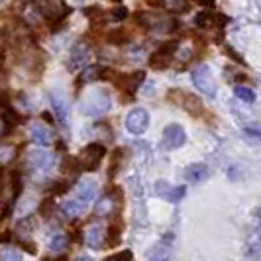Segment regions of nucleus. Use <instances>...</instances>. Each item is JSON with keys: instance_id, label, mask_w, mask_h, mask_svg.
I'll list each match as a JSON object with an SVG mask.
<instances>
[{"instance_id": "obj_1", "label": "nucleus", "mask_w": 261, "mask_h": 261, "mask_svg": "<svg viewBox=\"0 0 261 261\" xmlns=\"http://www.w3.org/2000/svg\"><path fill=\"white\" fill-rule=\"evenodd\" d=\"M22 193V179L18 173L8 175L4 167H0V206L6 212H10L16 198Z\"/></svg>"}, {"instance_id": "obj_2", "label": "nucleus", "mask_w": 261, "mask_h": 261, "mask_svg": "<svg viewBox=\"0 0 261 261\" xmlns=\"http://www.w3.org/2000/svg\"><path fill=\"white\" fill-rule=\"evenodd\" d=\"M112 106V98L106 89H91L85 94L83 102H81V112L85 116H102L110 110Z\"/></svg>"}, {"instance_id": "obj_3", "label": "nucleus", "mask_w": 261, "mask_h": 261, "mask_svg": "<svg viewBox=\"0 0 261 261\" xmlns=\"http://www.w3.org/2000/svg\"><path fill=\"white\" fill-rule=\"evenodd\" d=\"M136 20L140 26H144L149 32H159V34H169L177 28V22L173 18H167L157 12H140L136 14Z\"/></svg>"}, {"instance_id": "obj_4", "label": "nucleus", "mask_w": 261, "mask_h": 261, "mask_svg": "<svg viewBox=\"0 0 261 261\" xmlns=\"http://www.w3.org/2000/svg\"><path fill=\"white\" fill-rule=\"evenodd\" d=\"M167 96H169L171 102L181 106L185 112H189L191 116H200L204 112V105L196 94H191V92L181 91V89H173V91H169Z\"/></svg>"}, {"instance_id": "obj_5", "label": "nucleus", "mask_w": 261, "mask_h": 261, "mask_svg": "<svg viewBox=\"0 0 261 261\" xmlns=\"http://www.w3.org/2000/svg\"><path fill=\"white\" fill-rule=\"evenodd\" d=\"M105 155L106 147L102 144H89L77 157L81 171H96L100 167V161L105 159Z\"/></svg>"}, {"instance_id": "obj_6", "label": "nucleus", "mask_w": 261, "mask_h": 261, "mask_svg": "<svg viewBox=\"0 0 261 261\" xmlns=\"http://www.w3.org/2000/svg\"><path fill=\"white\" fill-rule=\"evenodd\" d=\"M39 12L47 22H59L71 14L65 0H39Z\"/></svg>"}, {"instance_id": "obj_7", "label": "nucleus", "mask_w": 261, "mask_h": 261, "mask_svg": "<svg viewBox=\"0 0 261 261\" xmlns=\"http://www.w3.org/2000/svg\"><path fill=\"white\" fill-rule=\"evenodd\" d=\"M193 83L198 91L206 96H216V81L208 65H198L193 71Z\"/></svg>"}, {"instance_id": "obj_8", "label": "nucleus", "mask_w": 261, "mask_h": 261, "mask_svg": "<svg viewBox=\"0 0 261 261\" xmlns=\"http://www.w3.org/2000/svg\"><path fill=\"white\" fill-rule=\"evenodd\" d=\"M55 163V155L47 149H36V151H30L26 157V165L36 173H45L49 171Z\"/></svg>"}, {"instance_id": "obj_9", "label": "nucleus", "mask_w": 261, "mask_h": 261, "mask_svg": "<svg viewBox=\"0 0 261 261\" xmlns=\"http://www.w3.org/2000/svg\"><path fill=\"white\" fill-rule=\"evenodd\" d=\"M149 126V114L145 108H134L130 114L126 116V130L134 136H142Z\"/></svg>"}, {"instance_id": "obj_10", "label": "nucleus", "mask_w": 261, "mask_h": 261, "mask_svg": "<svg viewBox=\"0 0 261 261\" xmlns=\"http://www.w3.org/2000/svg\"><path fill=\"white\" fill-rule=\"evenodd\" d=\"M177 47H179V41H171L169 45H163L161 49L151 53V57H149L151 69H155V71L167 69L171 65V61H173V53L177 51Z\"/></svg>"}, {"instance_id": "obj_11", "label": "nucleus", "mask_w": 261, "mask_h": 261, "mask_svg": "<svg viewBox=\"0 0 261 261\" xmlns=\"http://www.w3.org/2000/svg\"><path fill=\"white\" fill-rule=\"evenodd\" d=\"M185 142H187V134H185L183 126L169 124L163 130V140H161L163 149H179L181 145H185Z\"/></svg>"}, {"instance_id": "obj_12", "label": "nucleus", "mask_w": 261, "mask_h": 261, "mask_svg": "<svg viewBox=\"0 0 261 261\" xmlns=\"http://www.w3.org/2000/svg\"><path fill=\"white\" fill-rule=\"evenodd\" d=\"M230 22V18L228 16H224V14H218V12H212V10H206V12H198L195 18V24L198 28H202V30H220L224 28L226 24Z\"/></svg>"}, {"instance_id": "obj_13", "label": "nucleus", "mask_w": 261, "mask_h": 261, "mask_svg": "<svg viewBox=\"0 0 261 261\" xmlns=\"http://www.w3.org/2000/svg\"><path fill=\"white\" fill-rule=\"evenodd\" d=\"M96 195H98V185H96V181H92V179H83L77 185V189H75V200L81 202V204H85V206L91 200H94Z\"/></svg>"}, {"instance_id": "obj_14", "label": "nucleus", "mask_w": 261, "mask_h": 261, "mask_svg": "<svg viewBox=\"0 0 261 261\" xmlns=\"http://www.w3.org/2000/svg\"><path fill=\"white\" fill-rule=\"evenodd\" d=\"M89 57H91V47H89L85 41L75 43L73 49H71V57H69V69L75 71V69L85 67L87 61H89Z\"/></svg>"}, {"instance_id": "obj_15", "label": "nucleus", "mask_w": 261, "mask_h": 261, "mask_svg": "<svg viewBox=\"0 0 261 261\" xmlns=\"http://www.w3.org/2000/svg\"><path fill=\"white\" fill-rule=\"evenodd\" d=\"M145 79V73L144 71H134L130 75H124V73H120V77H118L116 85L122 89V91H126L128 94H134V92L138 91L140 87H142V83H144Z\"/></svg>"}, {"instance_id": "obj_16", "label": "nucleus", "mask_w": 261, "mask_h": 261, "mask_svg": "<svg viewBox=\"0 0 261 261\" xmlns=\"http://www.w3.org/2000/svg\"><path fill=\"white\" fill-rule=\"evenodd\" d=\"M105 236H106V228L102 224H91L87 228V234H85V244L92 249H102V246H105Z\"/></svg>"}, {"instance_id": "obj_17", "label": "nucleus", "mask_w": 261, "mask_h": 261, "mask_svg": "<svg viewBox=\"0 0 261 261\" xmlns=\"http://www.w3.org/2000/svg\"><path fill=\"white\" fill-rule=\"evenodd\" d=\"M155 193L161 198H165V200H169V202H179L185 195H187V189L185 187H171L167 185L165 181H159L155 185Z\"/></svg>"}, {"instance_id": "obj_18", "label": "nucleus", "mask_w": 261, "mask_h": 261, "mask_svg": "<svg viewBox=\"0 0 261 261\" xmlns=\"http://www.w3.org/2000/svg\"><path fill=\"white\" fill-rule=\"evenodd\" d=\"M49 100H51V106H53V110H55V114H57V118H59V122H61V124H67L69 112H71L67 98L61 92L53 91V92H49Z\"/></svg>"}, {"instance_id": "obj_19", "label": "nucleus", "mask_w": 261, "mask_h": 261, "mask_svg": "<svg viewBox=\"0 0 261 261\" xmlns=\"http://www.w3.org/2000/svg\"><path fill=\"white\" fill-rule=\"evenodd\" d=\"M30 140H32L34 144L45 147V145L51 144V130H49L47 126H43L41 122H36V124H32V128H30Z\"/></svg>"}, {"instance_id": "obj_20", "label": "nucleus", "mask_w": 261, "mask_h": 261, "mask_svg": "<svg viewBox=\"0 0 261 261\" xmlns=\"http://www.w3.org/2000/svg\"><path fill=\"white\" fill-rule=\"evenodd\" d=\"M185 179L189 181V183H202V181H206L208 179V167L204 165V163H195V165H189L187 169H185Z\"/></svg>"}, {"instance_id": "obj_21", "label": "nucleus", "mask_w": 261, "mask_h": 261, "mask_svg": "<svg viewBox=\"0 0 261 261\" xmlns=\"http://www.w3.org/2000/svg\"><path fill=\"white\" fill-rule=\"evenodd\" d=\"M171 244L167 242H157L153 248L147 249L145 259L147 261H169L171 259Z\"/></svg>"}, {"instance_id": "obj_22", "label": "nucleus", "mask_w": 261, "mask_h": 261, "mask_svg": "<svg viewBox=\"0 0 261 261\" xmlns=\"http://www.w3.org/2000/svg\"><path fill=\"white\" fill-rule=\"evenodd\" d=\"M122 224L118 222H112L106 226V236H105V244L108 248H114L120 244V240H122Z\"/></svg>"}, {"instance_id": "obj_23", "label": "nucleus", "mask_w": 261, "mask_h": 261, "mask_svg": "<svg viewBox=\"0 0 261 261\" xmlns=\"http://www.w3.org/2000/svg\"><path fill=\"white\" fill-rule=\"evenodd\" d=\"M159 6H163L171 14H185L191 8L187 0H159Z\"/></svg>"}, {"instance_id": "obj_24", "label": "nucleus", "mask_w": 261, "mask_h": 261, "mask_svg": "<svg viewBox=\"0 0 261 261\" xmlns=\"http://www.w3.org/2000/svg\"><path fill=\"white\" fill-rule=\"evenodd\" d=\"M59 210L65 214L67 218H79V216L85 212V204H81V202H77V200L73 198V200H65V202L59 206Z\"/></svg>"}, {"instance_id": "obj_25", "label": "nucleus", "mask_w": 261, "mask_h": 261, "mask_svg": "<svg viewBox=\"0 0 261 261\" xmlns=\"http://www.w3.org/2000/svg\"><path fill=\"white\" fill-rule=\"evenodd\" d=\"M114 196L112 195H105L98 202H96V206H94V214L96 216H106V214H110V212H114Z\"/></svg>"}, {"instance_id": "obj_26", "label": "nucleus", "mask_w": 261, "mask_h": 261, "mask_svg": "<svg viewBox=\"0 0 261 261\" xmlns=\"http://www.w3.org/2000/svg\"><path fill=\"white\" fill-rule=\"evenodd\" d=\"M47 248L55 251V253H63L67 248H69V238L65 234H55L49 240V244H47Z\"/></svg>"}, {"instance_id": "obj_27", "label": "nucleus", "mask_w": 261, "mask_h": 261, "mask_svg": "<svg viewBox=\"0 0 261 261\" xmlns=\"http://www.w3.org/2000/svg\"><path fill=\"white\" fill-rule=\"evenodd\" d=\"M234 92H236V96H238L242 102H248V105L255 102V92H253V89L246 87V85H238Z\"/></svg>"}, {"instance_id": "obj_28", "label": "nucleus", "mask_w": 261, "mask_h": 261, "mask_svg": "<svg viewBox=\"0 0 261 261\" xmlns=\"http://www.w3.org/2000/svg\"><path fill=\"white\" fill-rule=\"evenodd\" d=\"M0 261H22V253L12 246H2L0 248Z\"/></svg>"}, {"instance_id": "obj_29", "label": "nucleus", "mask_w": 261, "mask_h": 261, "mask_svg": "<svg viewBox=\"0 0 261 261\" xmlns=\"http://www.w3.org/2000/svg\"><path fill=\"white\" fill-rule=\"evenodd\" d=\"M85 67H87V69H85V73L79 77V87H81V85H85L87 81H94V79L98 77V69H100L98 65H85Z\"/></svg>"}, {"instance_id": "obj_30", "label": "nucleus", "mask_w": 261, "mask_h": 261, "mask_svg": "<svg viewBox=\"0 0 261 261\" xmlns=\"http://www.w3.org/2000/svg\"><path fill=\"white\" fill-rule=\"evenodd\" d=\"M61 171L67 173V175H77V173H81V165H79L77 159L67 157L65 161H63V165H61Z\"/></svg>"}, {"instance_id": "obj_31", "label": "nucleus", "mask_w": 261, "mask_h": 261, "mask_svg": "<svg viewBox=\"0 0 261 261\" xmlns=\"http://www.w3.org/2000/svg\"><path fill=\"white\" fill-rule=\"evenodd\" d=\"M126 16H128V10H126V6L118 4V6H114V8H112V12H110V20H112V22H122Z\"/></svg>"}, {"instance_id": "obj_32", "label": "nucleus", "mask_w": 261, "mask_h": 261, "mask_svg": "<svg viewBox=\"0 0 261 261\" xmlns=\"http://www.w3.org/2000/svg\"><path fill=\"white\" fill-rule=\"evenodd\" d=\"M53 208H55V200H53V198H45V200L39 204V214H41V216H49L53 212Z\"/></svg>"}, {"instance_id": "obj_33", "label": "nucleus", "mask_w": 261, "mask_h": 261, "mask_svg": "<svg viewBox=\"0 0 261 261\" xmlns=\"http://www.w3.org/2000/svg\"><path fill=\"white\" fill-rule=\"evenodd\" d=\"M105 261H132V251H120L116 255H110V257H106Z\"/></svg>"}, {"instance_id": "obj_34", "label": "nucleus", "mask_w": 261, "mask_h": 261, "mask_svg": "<svg viewBox=\"0 0 261 261\" xmlns=\"http://www.w3.org/2000/svg\"><path fill=\"white\" fill-rule=\"evenodd\" d=\"M124 36H126V34H122V32H112L106 39H108L110 43H124V41H128V38H124Z\"/></svg>"}, {"instance_id": "obj_35", "label": "nucleus", "mask_w": 261, "mask_h": 261, "mask_svg": "<svg viewBox=\"0 0 261 261\" xmlns=\"http://www.w3.org/2000/svg\"><path fill=\"white\" fill-rule=\"evenodd\" d=\"M226 53H228L230 57H234V59H236V61H238V63H244V59H242V57H240V55L236 53L234 47H226Z\"/></svg>"}, {"instance_id": "obj_36", "label": "nucleus", "mask_w": 261, "mask_h": 261, "mask_svg": "<svg viewBox=\"0 0 261 261\" xmlns=\"http://www.w3.org/2000/svg\"><path fill=\"white\" fill-rule=\"evenodd\" d=\"M85 14H87V16H91V18H94V16H102V10H100V8H85Z\"/></svg>"}, {"instance_id": "obj_37", "label": "nucleus", "mask_w": 261, "mask_h": 261, "mask_svg": "<svg viewBox=\"0 0 261 261\" xmlns=\"http://www.w3.org/2000/svg\"><path fill=\"white\" fill-rule=\"evenodd\" d=\"M8 132H10V126H8V124H6V122L0 118V138H2V136H6Z\"/></svg>"}, {"instance_id": "obj_38", "label": "nucleus", "mask_w": 261, "mask_h": 261, "mask_svg": "<svg viewBox=\"0 0 261 261\" xmlns=\"http://www.w3.org/2000/svg\"><path fill=\"white\" fill-rule=\"evenodd\" d=\"M196 2H200V4H204V6H214L216 0H196Z\"/></svg>"}, {"instance_id": "obj_39", "label": "nucleus", "mask_w": 261, "mask_h": 261, "mask_svg": "<svg viewBox=\"0 0 261 261\" xmlns=\"http://www.w3.org/2000/svg\"><path fill=\"white\" fill-rule=\"evenodd\" d=\"M43 261H67L65 257H45Z\"/></svg>"}, {"instance_id": "obj_40", "label": "nucleus", "mask_w": 261, "mask_h": 261, "mask_svg": "<svg viewBox=\"0 0 261 261\" xmlns=\"http://www.w3.org/2000/svg\"><path fill=\"white\" fill-rule=\"evenodd\" d=\"M75 261H92L91 257H87V255H83V257H79V259H75Z\"/></svg>"}]
</instances>
